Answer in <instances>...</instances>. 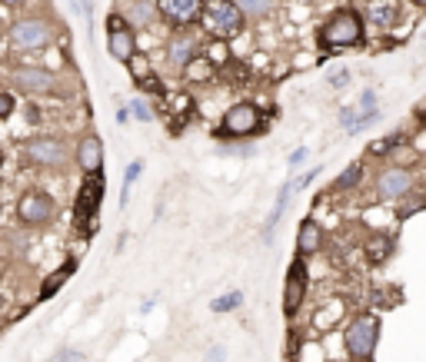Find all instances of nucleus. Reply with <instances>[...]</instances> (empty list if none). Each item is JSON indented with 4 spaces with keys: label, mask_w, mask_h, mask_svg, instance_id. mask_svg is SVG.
Returning <instances> with one entry per match:
<instances>
[{
    "label": "nucleus",
    "mask_w": 426,
    "mask_h": 362,
    "mask_svg": "<svg viewBox=\"0 0 426 362\" xmlns=\"http://www.w3.org/2000/svg\"><path fill=\"white\" fill-rule=\"evenodd\" d=\"M363 40H366L363 14H356L350 7L333 10V14L326 17V24L320 27V47L326 54H340L347 47H363Z\"/></svg>",
    "instance_id": "1"
},
{
    "label": "nucleus",
    "mask_w": 426,
    "mask_h": 362,
    "mask_svg": "<svg viewBox=\"0 0 426 362\" xmlns=\"http://www.w3.org/2000/svg\"><path fill=\"white\" fill-rule=\"evenodd\" d=\"M200 31L213 37V40H237L246 27V17L240 14L237 0H203L200 7V17H197Z\"/></svg>",
    "instance_id": "2"
},
{
    "label": "nucleus",
    "mask_w": 426,
    "mask_h": 362,
    "mask_svg": "<svg viewBox=\"0 0 426 362\" xmlns=\"http://www.w3.org/2000/svg\"><path fill=\"white\" fill-rule=\"evenodd\" d=\"M267 133V117H263V110H260V104H253V100H240V104H233L223 113V120H220V130H216V136L220 140H253V136H263Z\"/></svg>",
    "instance_id": "3"
},
{
    "label": "nucleus",
    "mask_w": 426,
    "mask_h": 362,
    "mask_svg": "<svg viewBox=\"0 0 426 362\" xmlns=\"http://www.w3.org/2000/svg\"><path fill=\"white\" fill-rule=\"evenodd\" d=\"M377 343H380V316L373 309H363L350 319V326L343 332V346L353 362H373L377 356Z\"/></svg>",
    "instance_id": "4"
},
{
    "label": "nucleus",
    "mask_w": 426,
    "mask_h": 362,
    "mask_svg": "<svg viewBox=\"0 0 426 362\" xmlns=\"http://www.w3.org/2000/svg\"><path fill=\"white\" fill-rule=\"evenodd\" d=\"M24 156L31 160L33 166L40 170H61L67 160H70V150L61 136L54 133H33L24 140Z\"/></svg>",
    "instance_id": "5"
},
{
    "label": "nucleus",
    "mask_w": 426,
    "mask_h": 362,
    "mask_svg": "<svg viewBox=\"0 0 426 362\" xmlns=\"http://www.w3.org/2000/svg\"><path fill=\"white\" fill-rule=\"evenodd\" d=\"M54 216H57V203L44 190H27L24 197L17 199V223L20 227H31V229L50 227Z\"/></svg>",
    "instance_id": "6"
},
{
    "label": "nucleus",
    "mask_w": 426,
    "mask_h": 362,
    "mask_svg": "<svg viewBox=\"0 0 426 362\" xmlns=\"http://www.w3.org/2000/svg\"><path fill=\"white\" fill-rule=\"evenodd\" d=\"M106 54L120 63H130L137 57V33L127 17L110 14V20H106Z\"/></svg>",
    "instance_id": "7"
},
{
    "label": "nucleus",
    "mask_w": 426,
    "mask_h": 362,
    "mask_svg": "<svg viewBox=\"0 0 426 362\" xmlns=\"http://www.w3.org/2000/svg\"><path fill=\"white\" fill-rule=\"evenodd\" d=\"M10 83H14V90L27 93V97H47V93L57 90L54 70H47V67H27V63L10 67Z\"/></svg>",
    "instance_id": "8"
},
{
    "label": "nucleus",
    "mask_w": 426,
    "mask_h": 362,
    "mask_svg": "<svg viewBox=\"0 0 426 362\" xmlns=\"http://www.w3.org/2000/svg\"><path fill=\"white\" fill-rule=\"evenodd\" d=\"M50 40H54L50 24L40 17H24V20H14V27H10V44L24 54L44 50V47H50Z\"/></svg>",
    "instance_id": "9"
},
{
    "label": "nucleus",
    "mask_w": 426,
    "mask_h": 362,
    "mask_svg": "<svg viewBox=\"0 0 426 362\" xmlns=\"http://www.w3.org/2000/svg\"><path fill=\"white\" fill-rule=\"evenodd\" d=\"M306 286H310V272H306V259L297 256L290 263L287 279H283V316L293 319L306 302Z\"/></svg>",
    "instance_id": "10"
},
{
    "label": "nucleus",
    "mask_w": 426,
    "mask_h": 362,
    "mask_svg": "<svg viewBox=\"0 0 426 362\" xmlns=\"http://www.w3.org/2000/svg\"><path fill=\"white\" fill-rule=\"evenodd\" d=\"M413 173L407 166H383L377 173V199L383 203H396V199L410 197L413 193Z\"/></svg>",
    "instance_id": "11"
},
{
    "label": "nucleus",
    "mask_w": 426,
    "mask_h": 362,
    "mask_svg": "<svg viewBox=\"0 0 426 362\" xmlns=\"http://www.w3.org/2000/svg\"><path fill=\"white\" fill-rule=\"evenodd\" d=\"M203 0H157V17L173 31H190L197 24Z\"/></svg>",
    "instance_id": "12"
},
{
    "label": "nucleus",
    "mask_w": 426,
    "mask_h": 362,
    "mask_svg": "<svg viewBox=\"0 0 426 362\" xmlns=\"http://www.w3.org/2000/svg\"><path fill=\"white\" fill-rule=\"evenodd\" d=\"M74 163L80 166L84 176H97L104 170V140L97 133H84L74 150Z\"/></svg>",
    "instance_id": "13"
},
{
    "label": "nucleus",
    "mask_w": 426,
    "mask_h": 362,
    "mask_svg": "<svg viewBox=\"0 0 426 362\" xmlns=\"http://www.w3.org/2000/svg\"><path fill=\"white\" fill-rule=\"evenodd\" d=\"M363 24L377 27V31H393L400 24V3L396 0H366Z\"/></svg>",
    "instance_id": "14"
},
{
    "label": "nucleus",
    "mask_w": 426,
    "mask_h": 362,
    "mask_svg": "<svg viewBox=\"0 0 426 362\" xmlns=\"http://www.w3.org/2000/svg\"><path fill=\"white\" fill-rule=\"evenodd\" d=\"M320 249H323V229H320L317 220H300V227H297V256H317Z\"/></svg>",
    "instance_id": "15"
},
{
    "label": "nucleus",
    "mask_w": 426,
    "mask_h": 362,
    "mask_svg": "<svg viewBox=\"0 0 426 362\" xmlns=\"http://www.w3.org/2000/svg\"><path fill=\"white\" fill-rule=\"evenodd\" d=\"M200 54V44H197V37H190V33H177L173 40H170V47H167V60H170V67H177V70H183L187 63L194 60Z\"/></svg>",
    "instance_id": "16"
},
{
    "label": "nucleus",
    "mask_w": 426,
    "mask_h": 362,
    "mask_svg": "<svg viewBox=\"0 0 426 362\" xmlns=\"http://www.w3.org/2000/svg\"><path fill=\"white\" fill-rule=\"evenodd\" d=\"M290 199H293V180L280 186V193H276L274 210H270V216H267V223H263V233H267L263 240H267V242L274 240V229H276V223L283 220V213H287V206H290Z\"/></svg>",
    "instance_id": "17"
},
{
    "label": "nucleus",
    "mask_w": 426,
    "mask_h": 362,
    "mask_svg": "<svg viewBox=\"0 0 426 362\" xmlns=\"http://www.w3.org/2000/svg\"><path fill=\"white\" fill-rule=\"evenodd\" d=\"M363 176H366V166L356 160V163H350L340 176L333 180V193H350V190H356L360 183H363Z\"/></svg>",
    "instance_id": "18"
},
{
    "label": "nucleus",
    "mask_w": 426,
    "mask_h": 362,
    "mask_svg": "<svg viewBox=\"0 0 426 362\" xmlns=\"http://www.w3.org/2000/svg\"><path fill=\"white\" fill-rule=\"evenodd\" d=\"M183 76H187L190 83H207V80H213V76H216V67H213L203 54H197L194 60L183 67Z\"/></svg>",
    "instance_id": "19"
},
{
    "label": "nucleus",
    "mask_w": 426,
    "mask_h": 362,
    "mask_svg": "<svg viewBox=\"0 0 426 362\" xmlns=\"http://www.w3.org/2000/svg\"><path fill=\"white\" fill-rule=\"evenodd\" d=\"M237 7H240V14L246 20H263L274 10V0H237Z\"/></svg>",
    "instance_id": "20"
},
{
    "label": "nucleus",
    "mask_w": 426,
    "mask_h": 362,
    "mask_svg": "<svg viewBox=\"0 0 426 362\" xmlns=\"http://www.w3.org/2000/svg\"><path fill=\"white\" fill-rule=\"evenodd\" d=\"M390 249H393V240H390V236H373V240L366 242V259L377 266V263H383V259L390 256Z\"/></svg>",
    "instance_id": "21"
},
{
    "label": "nucleus",
    "mask_w": 426,
    "mask_h": 362,
    "mask_svg": "<svg viewBox=\"0 0 426 362\" xmlns=\"http://www.w3.org/2000/svg\"><path fill=\"white\" fill-rule=\"evenodd\" d=\"M350 106H353V113H356V117H366V113H380V106H377V90H373V87L360 90L356 104H350Z\"/></svg>",
    "instance_id": "22"
},
{
    "label": "nucleus",
    "mask_w": 426,
    "mask_h": 362,
    "mask_svg": "<svg viewBox=\"0 0 426 362\" xmlns=\"http://www.w3.org/2000/svg\"><path fill=\"white\" fill-rule=\"evenodd\" d=\"M244 306V293H227V296H216V299L210 302V309L216 313V316H223V313H233V309H240Z\"/></svg>",
    "instance_id": "23"
},
{
    "label": "nucleus",
    "mask_w": 426,
    "mask_h": 362,
    "mask_svg": "<svg viewBox=\"0 0 426 362\" xmlns=\"http://www.w3.org/2000/svg\"><path fill=\"white\" fill-rule=\"evenodd\" d=\"M74 270H77V263H74V259H67V266H61V270H57V272H54V276H50V279L44 283V293H40V299H50V296L57 293V286H61V283H63V279H67V276H70Z\"/></svg>",
    "instance_id": "24"
},
{
    "label": "nucleus",
    "mask_w": 426,
    "mask_h": 362,
    "mask_svg": "<svg viewBox=\"0 0 426 362\" xmlns=\"http://www.w3.org/2000/svg\"><path fill=\"white\" fill-rule=\"evenodd\" d=\"M127 110H130V117H134V120H140V123H150L153 120V106H150V100H147L143 93H137V97L127 104Z\"/></svg>",
    "instance_id": "25"
},
{
    "label": "nucleus",
    "mask_w": 426,
    "mask_h": 362,
    "mask_svg": "<svg viewBox=\"0 0 426 362\" xmlns=\"http://www.w3.org/2000/svg\"><path fill=\"white\" fill-rule=\"evenodd\" d=\"M403 143V133H390V136H383V140H377V143H370V156H390V153L396 150Z\"/></svg>",
    "instance_id": "26"
},
{
    "label": "nucleus",
    "mask_w": 426,
    "mask_h": 362,
    "mask_svg": "<svg viewBox=\"0 0 426 362\" xmlns=\"http://www.w3.org/2000/svg\"><path fill=\"white\" fill-rule=\"evenodd\" d=\"M137 87H140V93H147V100H150V97H164V83L157 80V74L137 76Z\"/></svg>",
    "instance_id": "27"
},
{
    "label": "nucleus",
    "mask_w": 426,
    "mask_h": 362,
    "mask_svg": "<svg viewBox=\"0 0 426 362\" xmlns=\"http://www.w3.org/2000/svg\"><path fill=\"white\" fill-rule=\"evenodd\" d=\"M143 173V163H130L127 166V173H123V193H120V206L127 203V197H130V190H134V183H137V176Z\"/></svg>",
    "instance_id": "28"
},
{
    "label": "nucleus",
    "mask_w": 426,
    "mask_h": 362,
    "mask_svg": "<svg viewBox=\"0 0 426 362\" xmlns=\"http://www.w3.org/2000/svg\"><path fill=\"white\" fill-rule=\"evenodd\" d=\"M157 14V3H143V0H140V3H134V10H130V17H134V20H137L140 27H147V24H150V17Z\"/></svg>",
    "instance_id": "29"
},
{
    "label": "nucleus",
    "mask_w": 426,
    "mask_h": 362,
    "mask_svg": "<svg viewBox=\"0 0 426 362\" xmlns=\"http://www.w3.org/2000/svg\"><path fill=\"white\" fill-rule=\"evenodd\" d=\"M350 70H347V67H336V70H330V74H326V83H330V87H333V90H343V87H347V83H350Z\"/></svg>",
    "instance_id": "30"
},
{
    "label": "nucleus",
    "mask_w": 426,
    "mask_h": 362,
    "mask_svg": "<svg viewBox=\"0 0 426 362\" xmlns=\"http://www.w3.org/2000/svg\"><path fill=\"white\" fill-rule=\"evenodd\" d=\"M50 362H87V356H84L80 349L67 346V349H57V352H54V359H50Z\"/></svg>",
    "instance_id": "31"
},
{
    "label": "nucleus",
    "mask_w": 426,
    "mask_h": 362,
    "mask_svg": "<svg viewBox=\"0 0 426 362\" xmlns=\"http://www.w3.org/2000/svg\"><path fill=\"white\" fill-rule=\"evenodd\" d=\"M14 93H7V90H0V120H10L14 117Z\"/></svg>",
    "instance_id": "32"
},
{
    "label": "nucleus",
    "mask_w": 426,
    "mask_h": 362,
    "mask_svg": "<svg viewBox=\"0 0 426 362\" xmlns=\"http://www.w3.org/2000/svg\"><path fill=\"white\" fill-rule=\"evenodd\" d=\"M320 176V166H313V170H310V173H303V176H297V180H293V193H300V190H306V186H310V183L317 180Z\"/></svg>",
    "instance_id": "33"
},
{
    "label": "nucleus",
    "mask_w": 426,
    "mask_h": 362,
    "mask_svg": "<svg viewBox=\"0 0 426 362\" xmlns=\"http://www.w3.org/2000/svg\"><path fill=\"white\" fill-rule=\"evenodd\" d=\"M306 156H310V150H306V147H297V150L290 153V160H287V163H290V170H297V166L303 163Z\"/></svg>",
    "instance_id": "34"
},
{
    "label": "nucleus",
    "mask_w": 426,
    "mask_h": 362,
    "mask_svg": "<svg viewBox=\"0 0 426 362\" xmlns=\"http://www.w3.org/2000/svg\"><path fill=\"white\" fill-rule=\"evenodd\" d=\"M127 120H130V110L123 106V110H117V123H127Z\"/></svg>",
    "instance_id": "35"
},
{
    "label": "nucleus",
    "mask_w": 426,
    "mask_h": 362,
    "mask_svg": "<svg viewBox=\"0 0 426 362\" xmlns=\"http://www.w3.org/2000/svg\"><path fill=\"white\" fill-rule=\"evenodd\" d=\"M0 3H7V7H24L27 0H0Z\"/></svg>",
    "instance_id": "36"
},
{
    "label": "nucleus",
    "mask_w": 426,
    "mask_h": 362,
    "mask_svg": "<svg viewBox=\"0 0 426 362\" xmlns=\"http://www.w3.org/2000/svg\"><path fill=\"white\" fill-rule=\"evenodd\" d=\"M413 7H420V10H426V0H410Z\"/></svg>",
    "instance_id": "37"
},
{
    "label": "nucleus",
    "mask_w": 426,
    "mask_h": 362,
    "mask_svg": "<svg viewBox=\"0 0 426 362\" xmlns=\"http://www.w3.org/2000/svg\"><path fill=\"white\" fill-rule=\"evenodd\" d=\"M0 166H3V150H0Z\"/></svg>",
    "instance_id": "38"
},
{
    "label": "nucleus",
    "mask_w": 426,
    "mask_h": 362,
    "mask_svg": "<svg viewBox=\"0 0 426 362\" xmlns=\"http://www.w3.org/2000/svg\"><path fill=\"white\" fill-rule=\"evenodd\" d=\"M0 306H3V296H0Z\"/></svg>",
    "instance_id": "39"
},
{
    "label": "nucleus",
    "mask_w": 426,
    "mask_h": 362,
    "mask_svg": "<svg viewBox=\"0 0 426 362\" xmlns=\"http://www.w3.org/2000/svg\"><path fill=\"white\" fill-rule=\"evenodd\" d=\"M0 210H3V206H0Z\"/></svg>",
    "instance_id": "40"
}]
</instances>
